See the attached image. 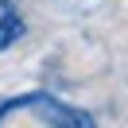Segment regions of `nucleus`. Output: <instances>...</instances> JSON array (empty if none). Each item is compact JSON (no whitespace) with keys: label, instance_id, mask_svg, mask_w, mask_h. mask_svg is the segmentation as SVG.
<instances>
[{"label":"nucleus","instance_id":"1","mask_svg":"<svg viewBox=\"0 0 128 128\" xmlns=\"http://www.w3.org/2000/svg\"><path fill=\"white\" fill-rule=\"evenodd\" d=\"M0 128H97L82 105H70L47 89H31L0 101Z\"/></svg>","mask_w":128,"mask_h":128},{"label":"nucleus","instance_id":"2","mask_svg":"<svg viewBox=\"0 0 128 128\" xmlns=\"http://www.w3.org/2000/svg\"><path fill=\"white\" fill-rule=\"evenodd\" d=\"M24 35V16L12 0H0V50H8L12 43H20Z\"/></svg>","mask_w":128,"mask_h":128}]
</instances>
